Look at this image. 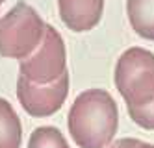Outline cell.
Returning a JSON list of instances; mask_svg holds the SVG:
<instances>
[{
	"label": "cell",
	"mask_w": 154,
	"mask_h": 148,
	"mask_svg": "<svg viewBox=\"0 0 154 148\" xmlns=\"http://www.w3.org/2000/svg\"><path fill=\"white\" fill-rule=\"evenodd\" d=\"M117 104L104 89H87L69 111V133L80 148H104L117 131Z\"/></svg>",
	"instance_id": "cell-1"
},
{
	"label": "cell",
	"mask_w": 154,
	"mask_h": 148,
	"mask_svg": "<svg viewBox=\"0 0 154 148\" xmlns=\"http://www.w3.org/2000/svg\"><path fill=\"white\" fill-rule=\"evenodd\" d=\"M47 24L34 8L24 2L13 6L0 17V54L24 59L43 41Z\"/></svg>",
	"instance_id": "cell-2"
},
{
	"label": "cell",
	"mask_w": 154,
	"mask_h": 148,
	"mask_svg": "<svg viewBox=\"0 0 154 148\" xmlns=\"http://www.w3.org/2000/svg\"><path fill=\"white\" fill-rule=\"evenodd\" d=\"M115 85L128 107L154 98V54L145 48H128L115 67Z\"/></svg>",
	"instance_id": "cell-3"
},
{
	"label": "cell",
	"mask_w": 154,
	"mask_h": 148,
	"mask_svg": "<svg viewBox=\"0 0 154 148\" xmlns=\"http://www.w3.org/2000/svg\"><path fill=\"white\" fill-rule=\"evenodd\" d=\"M20 74L34 83H50L67 72V54L56 28L47 26L43 41L28 58L20 59Z\"/></svg>",
	"instance_id": "cell-4"
},
{
	"label": "cell",
	"mask_w": 154,
	"mask_h": 148,
	"mask_svg": "<svg viewBox=\"0 0 154 148\" xmlns=\"http://www.w3.org/2000/svg\"><path fill=\"white\" fill-rule=\"evenodd\" d=\"M69 93V74L65 72L50 83H34L19 76L17 80V98L26 113L34 117H48L56 113Z\"/></svg>",
	"instance_id": "cell-5"
},
{
	"label": "cell",
	"mask_w": 154,
	"mask_h": 148,
	"mask_svg": "<svg viewBox=\"0 0 154 148\" xmlns=\"http://www.w3.org/2000/svg\"><path fill=\"white\" fill-rule=\"evenodd\" d=\"M60 17L74 32H87L98 24L104 0H58Z\"/></svg>",
	"instance_id": "cell-6"
},
{
	"label": "cell",
	"mask_w": 154,
	"mask_h": 148,
	"mask_svg": "<svg viewBox=\"0 0 154 148\" xmlns=\"http://www.w3.org/2000/svg\"><path fill=\"white\" fill-rule=\"evenodd\" d=\"M126 13L136 33L154 41V0H126Z\"/></svg>",
	"instance_id": "cell-7"
},
{
	"label": "cell",
	"mask_w": 154,
	"mask_h": 148,
	"mask_svg": "<svg viewBox=\"0 0 154 148\" xmlns=\"http://www.w3.org/2000/svg\"><path fill=\"white\" fill-rule=\"evenodd\" d=\"M23 126L8 100L0 98V148H20Z\"/></svg>",
	"instance_id": "cell-8"
},
{
	"label": "cell",
	"mask_w": 154,
	"mask_h": 148,
	"mask_svg": "<svg viewBox=\"0 0 154 148\" xmlns=\"http://www.w3.org/2000/svg\"><path fill=\"white\" fill-rule=\"evenodd\" d=\"M28 148H69V144L58 128L41 126L30 135Z\"/></svg>",
	"instance_id": "cell-9"
},
{
	"label": "cell",
	"mask_w": 154,
	"mask_h": 148,
	"mask_svg": "<svg viewBox=\"0 0 154 148\" xmlns=\"http://www.w3.org/2000/svg\"><path fill=\"white\" fill-rule=\"evenodd\" d=\"M128 115L136 124H139L145 130H154V98L143 106L128 107Z\"/></svg>",
	"instance_id": "cell-10"
},
{
	"label": "cell",
	"mask_w": 154,
	"mask_h": 148,
	"mask_svg": "<svg viewBox=\"0 0 154 148\" xmlns=\"http://www.w3.org/2000/svg\"><path fill=\"white\" fill-rule=\"evenodd\" d=\"M109 148H154V144L143 143L137 139H119L113 144H109Z\"/></svg>",
	"instance_id": "cell-11"
},
{
	"label": "cell",
	"mask_w": 154,
	"mask_h": 148,
	"mask_svg": "<svg viewBox=\"0 0 154 148\" xmlns=\"http://www.w3.org/2000/svg\"><path fill=\"white\" fill-rule=\"evenodd\" d=\"M2 2H4V0H0V6H2Z\"/></svg>",
	"instance_id": "cell-12"
}]
</instances>
